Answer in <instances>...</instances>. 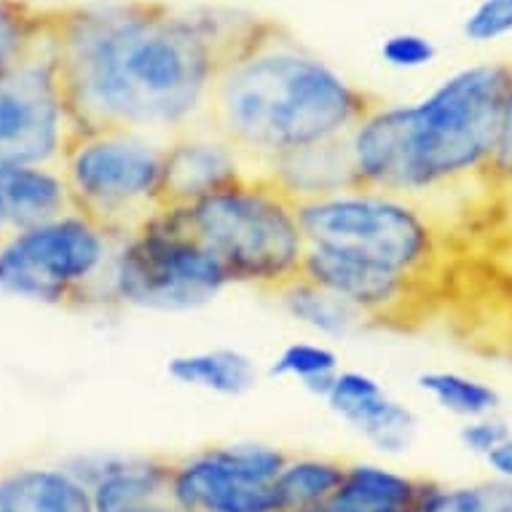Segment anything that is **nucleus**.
Instances as JSON below:
<instances>
[{
  "label": "nucleus",
  "mask_w": 512,
  "mask_h": 512,
  "mask_svg": "<svg viewBox=\"0 0 512 512\" xmlns=\"http://www.w3.org/2000/svg\"><path fill=\"white\" fill-rule=\"evenodd\" d=\"M263 25L239 11L105 0L54 11L49 49L78 124L167 140L207 121L223 62Z\"/></svg>",
  "instance_id": "f257e3e1"
},
{
  "label": "nucleus",
  "mask_w": 512,
  "mask_h": 512,
  "mask_svg": "<svg viewBox=\"0 0 512 512\" xmlns=\"http://www.w3.org/2000/svg\"><path fill=\"white\" fill-rule=\"evenodd\" d=\"M512 65L478 62L413 102H373L346 137L357 185L435 207L488 180Z\"/></svg>",
  "instance_id": "f03ea898"
},
{
  "label": "nucleus",
  "mask_w": 512,
  "mask_h": 512,
  "mask_svg": "<svg viewBox=\"0 0 512 512\" xmlns=\"http://www.w3.org/2000/svg\"><path fill=\"white\" fill-rule=\"evenodd\" d=\"M373 97L279 27L263 25L223 62L207 121L266 169L303 148L346 140Z\"/></svg>",
  "instance_id": "7ed1b4c3"
},
{
  "label": "nucleus",
  "mask_w": 512,
  "mask_h": 512,
  "mask_svg": "<svg viewBox=\"0 0 512 512\" xmlns=\"http://www.w3.org/2000/svg\"><path fill=\"white\" fill-rule=\"evenodd\" d=\"M298 212L309 250L346 255L429 290L448 269V231L435 207L424 202L352 185L341 194L298 204Z\"/></svg>",
  "instance_id": "20e7f679"
},
{
  "label": "nucleus",
  "mask_w": 512,
  "mask_h": 512,
  "mask_svg": "<svg viewBox=\"0 0 512 512\" xmlns=\"http://www.w3.org/2000/svg\"><path fill=\"white\" fill-rule=\"evenodd\" d=\"M180 210L231 285L277 293L303 274L309 247L298 204L258 169Z\"/></svg>",
  "instance_id": "39448f33"
},
{
  "label": "nucleus",
  "mask_w": 512,
  "mask_h": 512,
  "mask_svg": "<svg viewBox=\"0 0 512 512\" xmlns=\"http://www.w3.org/2000/svg\"><path fill=\"white\" fill-rule=\"evenodd\" d=\"M226 271L191 228L183 210L164 204L118 236L108 274V309L188 314L226 293Z\"/></svg>",
  "instance_id": "423d86ee"
},
{
  "label": "nucleus",
  "mask_w": 512,
  "mask_h": 512,
  "mask_svg": "<svg viewBox=\"0 0 512 512\" xmlns=\"http://www.w3.org/2000/svg\"><path fill=\"white\" fill-rule=\"evenodd\" d=\"M118 234L68 210L0 242V293L57 309H108Z\"/></svg>",
  "instance_id": "0eeeda50"
},
{
  "label": "nucleus",
  "mask_w": 512,
  "mask_h": 512,
  "mask_svg": "<svg viewBox=\"0 0 512 512\" xmlns=\"http://www.w3.org/2000/svg\"><path fill=\"white\" fill-rule=\"evenodd\" d=\"M73 210L126 234L167 204V140L126 126H81L59 159Z\"/></svg>",
  "instance_id": "6e6552de"
},
{
  "label": "nucleus",
  "mask_w": 512,
  "mask_h": 512,
  "mask_svg": "<svg viewBox=\"0 0 512 512\" xmlns=\"http://www.w3.org/2000/svg\"><path fill=\"white\" fill-rule=\"evenodd\" d=\"M287 451L263 440L212 443L172 456L180 512H277L274 480Z\"/></svg>",
  "instance_id": "1a4fd4ad"
},
{
  "label": "nucleus",
  "mask_w": 512,
  "mask_h": 512,
  "mask_svg": "<svg viewBox=\"0 0 512 512\" xmlns=\"http://www.w3.org/2000/svg\"><path fill=\"white\" fill-rule=\"evenodd\" d=\"M78 129L49 46L0 73V164H59Z\"/></svg>",
  "instance_id": "9d476101"
},
{
  "label": "nucleus",
  "mask_w": 512,
  "mask_h": 512,
  "mask_svg": "<svg viewBox=\"0 0 512 512\" xmlns=\"http://www.w3.org/2000/svg\"><path fill=\"white\" fill-rule=\"evenodd\" d=\"M68 467L89 488L94 512H180L169 456L94 451L68 459Z\"/></svg>",
  "instance_id": "9b49d317"
},
{
  "label": "nucleus",
  "mask_w": 512,
  "mask_h": 512,
  "mask_svg": "<svg viewBox=\"0 0 512 512\" xmlns=\"http://www.w3.org/2000/svg\"><path fill=\"white\" fill-rule=\"evenodd\" d=\"M301 277L338 295L368 325L370 322H403L413 317L432 293L429 287L408 277L322 250H306Z\"/></svg>",
  "instance_id": "f8f14e48"
},
{
  "label": "nucleus",
  "mask_w": 512,
  "mask_h": 512,
  "mask_svg": "<svg viewBox=\"0 0 512 512\" xmlns=\"http://www.w3.org/2000/svg\"><path fill=\"white\" fill-rule=\"evenodd\" d=\"M322 403L338 421L381 456L408 454L419 435V416L397 400L373 373L360 368L338 370Z\"/></svg>",
  "instance_id": "ddd939ff"
},
{
  "label": "nucleus",
  "mask_w": 512,
  "mask_h": 512,
  "mask_svg": "<svg viewBox=\"0 0 512 512\" xmlns=\"http://www.w3.org/2000/svg\"><path fill=\"white\" fill-rule=\"evenodd\" d=\"M250 172L244 153L210 121L167 137V204L202 202Z\"/></svg>",
  "instance_id": "4468645a"
},
{
  "label": "nucleus",
  "mask_w": 512,
  "mask_h": 512,
  "mask_svg": "<svg viewBox=\"0 0 512 512\" xmlns=\"http://www.w3.org/2000/svg\"><path fill=\"white\" fill-rule=\"evenodd\" d=\"M0 512H94V504L68 462H22L0 470Z\"/></svg>",
  "instance_id": "2eb2a0df"
},
{
  "label": "nucleus",
  "mask_w": 512,
  "mask_h": 512,
  "mask_svg": "<svg viewBox=\"0 0 512 512\" xmlns=\"http://www.w3.org/2000/svg\"><path fill=\"white\" fill-rule=\"evenodd\" d=\"M73 210L59 164H0V226H38Z\"/></svg>",
  "instance_id": "dca6fc26"
},
{
  "label": "nucleus",
  "mask_w": 512,
  "mask_h": 512,
  "mask_svg": "<svg viewBox=\"0 0 512 512\" xmlns=\"http://www.w3.org/2000/svg\"><path fill=\"white\" fill-rule=\"evenodd\" d=\"M424 478L378 462H349L328 502L306 512H416Z\"/></svg>",
  "instance_id": "f3484780"
},
{
  "label": "nucleus",
  "mask_w": 512,
  "mask_h": 512,
  "mask_svg": "<svg viewBox=\"0 0 512 512\" xmlns=\"http://www.w3.org/2000/svg\"><path fill=\"white\" fill-rule=\"evenodd\" d=\"M258 172L271 177L277 188H282L295 204L317 202V199L341 194L346 188L357 185L346 140L303 148L290 156H282Z\"/></svg>",
  "instance_id": "a211bd4d"
},
{
  "label": "nucleus",
  "mask_w": 512,
  "mask_h": 512,
  "mask_svg": "<svg viewBox=\"0 0 512 512\" xmlns=\"http://www.w3.org/2000/svg\"><path fill=\"white\" fill-rule=\"evenodd\" d=\"M167 376L180 387L215 397H244L261 384L258 362L231 346L175 354L167 360Z\"/></svg>",
  "instance_id": "6ab92c4d"
},
{
  "label": "nucleus",
  "mask_w": 512,
  "mask_h": 512,
  "mask_svg": "<svg viewBox=\"0 0 512 512\" xmlns=\"http://www.w3.org/2000/svg\"><path fill=\"white\" fill-rule=\"evenodd\" d=\"M274 295H277L279 309L319 341H344L368 325L349 303L306 277L293 279Z\"/></svg>",
  "instance_id": "aec40b11"
},
{
  "label": "nucleus",
  "mask_w": 512,
  "mask_h": 512,
  "mask_svg": "<svg viewBox=\"0 0 512 512\" xmlns=\"http://www.w3.org/2000/svg\"><path fill=\"white\" fill-rule=\"evenodd\" d=\"M346 464L325 454H287L274 480L277 512H306L328 502L341 488Z\"/></svg>",
  "instance_id": "412c9836"
},
{
  "label": "nucleus",
  "mask_w": 512,
  "mask_h": 512,
  "mask_svg": "<svg viewBox=\"0 0 512 512\" xmlns=\"http://www.w3.org/2000/svg\"><path fill=\"white\" fill-rule=\"evenodd\" d=\"M416 389L429 403L459 421L480 419L491 413H502V395L486 378L470 376L462 370L432 368L416 376Z\"/></svg>",
  "instance_id": "4be33fe9"
},
{
  "label": "nucleus",
  "mask_w": 512,
  "mask_h": 512,
  "mask_svg": "<svg viewBox=\"0 0 512 512\" xmlns=\"http://www.w3.org/2000/svg\"><path fill=\"white\" fill-rule=\"evenodd\" d=\"M341 368H344L341 357L328 341L298 338V341H290V344L279 349L277 357L271 360L269 373L277 378L295 381L309 395L325 400Z\"/></svg>",
  "instance_id": "5701e85b"
},
{
  "label": "nucleus",
  "mask_w": 512,
  "mask_h": 512,
  "mask_svg": "<svg viewBox=\"0 0 512 512\" xmlns=\"http://www.w3.org/2000/svg\"><path fill=\"white\" fill-rule=\"evenodd\" d=\"M54 11L30 0H0V73L49 46Z\"/></svg>",
  "instance_id": "b1692460"
},
{
  "label": "nucleus",
  "mask_w": 512,
  "mask_h": 512,
  "mask_svg": "<svg viewBox=\"0 0 512 512\" xmlns=\"http://www.w3.org/2000/svg\"><path fill=\"white\" fill-rule=\"evenodd\" d=\"M416 512H512V483L496 478L472 483L424 478Z\"/></svg>",
  "instance_id": "393cba45"
},
{
  "label": "nucleus",
  "mask_w": 512,
  "mask_h": 512,
  "mask_svg": "<svg viewBox=\"0 0 512 512\" xmlns=\"http://www.w3.org/2000/svg\"><path fill=\"white\" fill-rule=\"evenodd\" d=\"M378 57L392 70L400 73H413V70L429 68L437 59V43L424 33L413 30H400L389 33L378 43Z\"/></svg>",
  "instance_id": "a878e982"
},
{
  "label": "nucleus",
  "mask_w": 512,
  "mask_h": 512,
  "mask_svg": "<svg viewBox=\"0 0 512 512\" xmlns=\"http://www.w3.org/2000/svg\"><path fill=\"white\" fill-rule=\"evenodd\" d=\"M462 35L475 46H488L510 38L512 0H478L462 19Z\"/></svg>",
  "instance_id": "bb28decb"
},
{
  "label": "nucleus",
  "mask_w": 512,
  "mask_h": 512,
  "mask_svg": "<svg viewBox=\"0 0 512 512\" xmlns=\"http://www.w3.org/2000/svg\"><path fill=\"white\" fill-rule=\"evenodd\" d=\"M512 435L510 421L504 419L502 413H491V416H480V419L462 421L459 427V445L470 456L486 459L496 445Z\"/></svg>",
  "instance_id": "cd10ccee"
},
{
  "label": "nucleus",
  "mask_w": 512,
  "mask_h": 512,
  "mask_svg": "<svg viewBox=\"0 0 512 512\" xmlns=\"http://www.w3.org/2000/svg\"><path fill=\"white\" fill-rule=\"evenodd\" d=\"M488 188H494L496 194H504L512 199V86L507 94V105H504L502 129H499V140H496L494 159L488 169Z\"/></svg>",
  "instance_id": "c85d7f7f"
},
{
  "label": "nucleus",
  "mask_w": 512,
  "mask_h": 512,
  "mask_svg": "<svg viewBox=\"0 0 512 512\" xmlns=\"http://www.w3.org/2000/svg\"><path fill=\"white\" fill-rule=\"evenodd\" d=\"M483 462H486V467L491 470V478L512 483V435L496 445L494 451H491Z\"/></svg>",
  "instance_id": "c756f323"
},
{
  "label": "nucleus",
  "mask_w": 512,
  "mask_h": 512,
  "mask_svg": "<svg viewBox=\"0 0 512 512\" xmlns=\"http://www.w3.org/2000/svg\"><path fill=\"white\" fill-rule=\"evenodd\" d=\"M6 234H9V231H6V228L0 226V242H3V236H6Z\"/></svg>",
  "instance_id": "7c9ffc66"
}]
</instances>
